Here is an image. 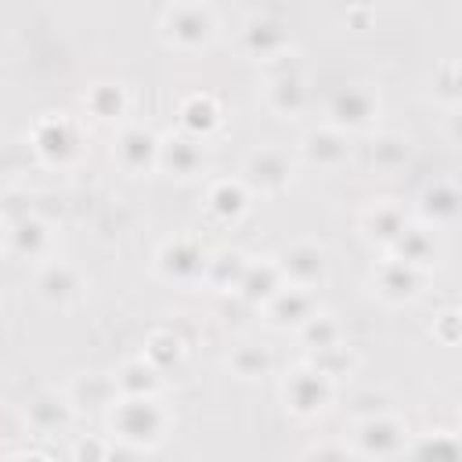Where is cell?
I'll use <instances>...</instances> for the list:
<instances>
[{
  "instance_id": "cell-1",
  "label": "cell",
  "mask_w": 462,
  "mask_h": 462,
  "mask_svg": "<svg viewBox=\"0 0 462 462\" xmlns=\"http://www.w3.org/2000/svg\"><path fill=\"white\" fill-rule=\"evenodd\" d=\"M162 426L166 415L155 397H119L112 408V433L123 444H137V448L155 444L162 437Z\"/></svg>"
},
{
  "instance_id": "cell-2",
  "label": "cell",
  "mask_w": 462,
  "mask_h": 462,
  "mask_svg": "<svg viewBox=\"0 0 462 462\" xmlns=\"http://www.w3.org/2000/svg\"><path fill=\"white\" fill-rule=\"evenodd\" d=\"M79 126L72 116L65 112H47L32 123L29 130V148L43 159V162H69L83 144H79Z\"/></svg>"
},
{
  "instance_id": "cell-3",
  "label": "cell",
  "mask_w": 462,
  "mask_h": 462,
  "mask_svg": "<svg viewBox=\"0 0 462 462\" xmlns=\"http://www.w3.org/2000/svg\"><path fill=\"white\" fill-rule=\"evenodd\" d=\"M213 29H217V18L206 4H170L162 11V36L184 51L209 43Z\"/></svg>"
},
{
  "instance_id": "cell-4",
  "label": "cell",
  "mask_w": 462,
  "mask_h": 462,
  "mask_svg": "<svg viewBox=\"0 0 462 462\" xmlns=\"http://www.w3.org/2000/svg\"><path fill=\"white\" fill-rule=\"evenodd\" d=\"M4 245L11 256H22V260H54L51 249H54V231L43 217L29 213L14 224H7V235H4Z\"/></svg>"
},
{
  "instance_id": "cell-5",
  "label": "cell",
  "mask_w": 462,
  "mask_h": 462,
  "mask_svg": "<svg viewBox=\"0 0 462 462\" xmlns=\"http://www.w3.org/2000/svg\"><path fill=\"white\" fill-rule=\"evenodd\" d=\"M292 177V162L282 148H256L245 166H242V184H249L253 191H282Z\"/></svg>"
},
{
  "instance_id": "cell-6",
  "label": "cell",
  "mask_w": 462,
  "mask_h": 462,
  "mask_svg": "<svg viewBox=\"0 0 462 462\" xmlns=\"http://www.w3.org/2000/svg\"><path fill=\"white\" fill-rule=\"evenodd\" d=\"M242 47L256 58V61H278L282 54H289V32L282 22H271L267 14H249L242 25Z\"/></svg>"
},
{
  "instance_id": "cell-7",
  "label": "cell",
  "mask_w": 462,
  "mask_h": 462,
  "mask_svg": "<svg viewBox=\"0 0 462 462\" xmlns=\"http://www.w3.org/2000/svg\"><path fill=\"white\" fill-rule=\"evenodd\" d=\"M332 393V379L321 375L314 365H300L289 379H285V401L292 411L300 415H310V411H321L325 401Z\"/></svg>"
},
{
  "instance_id": "cell-8",
  "label": "cell",
  "mask_w": 462,
  "mask_h": 462,
  "mask_svg": "<svg viewBox=\"0 0 462 462\" xmlns=\"http://www.w3.org/2000/svg\"><path fill=\"white\" fill-rule=\"evenodd\" d=\"M271 65H274V61H271ZM267 101H271V108L282 112V116H292V112H300V108L307 105V83H303V76L296 72L292 54H282V58H278V69H271Z\"/></svg>"
},
{
  "instance_id": "cell-9",
  "label": "cell",
  "mask_w": 462,
  "mask_h": 462,
  "mask_svg": "<svg viewBox=\"0 0 462 462\" xmlns=\"http://www.w3.org/2000/svg\"><path fill=\"white\" fill-rule=\"evenodd\" d=\"M79 274H76V267H69L65 260H47V263H40V271H36V296L43 300V303H51V307H65V303H72L76 296H79Z\"/></svg>"
},
{
  "instance_id": "cell-10",
  "label": "cell",
  "mask_w": 462,
  "mask_h": 462,
  "mask_svg": "<svg viewBox=\"0 0 462 462\" xmlns=\"http://www.w3.org/2000/svg\"><path fill=\"white\" fill-rule=\"evenodd\" d=\"M354 444H357L361 455L390 458V455L401 451L404 430H401V422H393V419H386V415H368V419L357 422V440H354Z\"/></svg>"
},
{
  "instance_id": "cell-11",
  "label": "cell",
  "mask_w": 462,
  "mask_h": 462,
  "mask_svg": "<svg viewBox=\"0 0 462 462\" xmlns=\"http://www.w3.org/2000/svg\"><path fill=\"white\" fill-rule=\"evenodd\" d=\"M278 267H282L285 285H296V289H314V285L325 278V253H321L318 245L300 242V245L285 249V256L278 260Z\"/></svg>"
},
{
  "instance_id": "cell-12",
  "label": "cell",
  "mask_w": 462,
  "mask_h": 462,
  "mask_svg": "<svg viewBox=\"0 0 462 462\" xmlns=\"http://www.w3.org/2000/svg\"><path fill=\"white\" fill-rule=\"evenodd\" d=\"M72 401H69V393H58V390H43V393H36L29 404H25V422L36 430V433H58V430H65L69 426V419H72Z\"/></svg>"
},
{
  "instance_id": "cell-13",
  "label": "cell",
  "mask_w": 462,
  "mask_h": 462,
  "mask_svg": "<svg viewBox=\"0 0 462 462\" xmlns=\"http://www.w3.org/2000/svg\"><path fill=\"white\" fill-rule=\"evenodd\" d=\"M65 393H69L72 408L97 411V408H116L119 383H116V375H105V372H83V375L72 379V386Z\"/></svg>"
},
{
  "instance_id": "cell-14",
  "label": "cell",
  "mask_w": 462,
  "mask_h": 462,
  "mask_svg": "<svg viewBox=\"0 0 462 462\" xmlns=\"http://www.w3.org/2000/svg\"><path fill=\"white\" fill-rule=\"evenodd\" d=\"M375 108H379V101H375L365 87H343V90L332 97V105H328L336 130H346V126L357 130V126H365V123L375 116Z\"/></svg>"
},
{
  "instance_id": "cell-15",
  "label": "cell",
  "mask_w": 462,
  "mask_h": 462,
  "mask_svg": "<svg viewBox=\"0 0 462 462\" xmlns=\"http://www.w3.org/2000/svg\"><path fill=\"white\" fill-rule=\"evenodd\" d=\"M206 263H209V256H206L191 238H177V242H170V245L162 249V256H159L162 274H170V278H177V282L206 278Z\"/></svg>"
},
{
  "instance_id": "cell-16",
  "label": "cell",
  "mask_w": 462,
  "mask_h": 462,
  "mask_svg": "<svg viewBox=\"0 0 462 462\" xmlns=\"http://www.w3.org/2000/svg\"><path fill=\"white\" fill-rule=\"evenodd\" d=\"M422 274H426V267L408 263V260L390 253L379 263V292L390 296V300H408V296H415L422 289Z\"/></svg>"
},
{
  "instance_id": "cell-17",
  "label": "cell",
  "mask_w": 462,
  "mask_h": 462,
  "mask_svg": "<svg viewBox=\"0 0 462 462\" xmlns=\"http://www.w3.org/2000/svg\"><path fill=\"white\" fill-rule=\"evenodd\" d=\"M346 155H350V141L336 126H321V130H310L303 137V159L314 162V166L328 170V166H339Z\"/></svg>"
},
{
  "instance_id": "cell-18",
  "label": "cell",
  "mask_w": 462,
  "mask_h": 462,
  "mask_svg": "<svg viewBox=\"0 0 462 462\" xmlns=\"http://www.w3.org/2000/svg\"><path fill=\"white\" fill-rule=\"evenodd\" d=\"M112 155H116L126 170H144V166L159 162V137H152V134L141 130V126H130V130L119 134Z\"/></svg>"
},
{
  "instance_id": "cell-19",
  "label": "cell",
  "mask_w": 462,
  "mask_h": 462,
  "mask_svg": "<svg viewBox=\"0 0 462 462\" xmlns=\"http://www.w3.org/2000/svg\"><path fill=\"white\" fill-rule=\"evenodd\" d=\"M267 310L278 325H307L318 310H314V296L310 289H296V285H282L271 300H267Z\"/></svg>"
},
{
  "instance_id": "cell-20",
  "label": "cell",
  "mask_w": 462,
  "mask_h": 462,
  "mask_svg": "<svg viewBox=\"0 0 462 462\" xmlns=\"http://www.w3.org/2000/svg\"><path fill=\"white\" fill-rule=\"evenodd\" d=\"M159 166L173 170L177 177H191L202 166V148L191 137H166L159 141Z\"/></svg>"
},
{
  "instance_id": "cell-21",
  "label": "cell",
  "mask_w": 462,
  "mask_h": 462,
  "mask_svg": "<svg viewBox=\"0 0 462 462\" xmlns=\"http://www.w3.org/2000/svg\"><path fill=\"white\" fill-rule=\"evenodd\" d=\"M365 227H368V238H379L383 245H393L408 231V217L397 206H375V209L365 213Z\"/></svg>"
},
{
  "instance_id": "cell-22",
  "label": "cell",
  "mask_w": 462,
  "mask_h": 462,
  "mask_svg": "<svg viewBox=\"0 0 462 462\" xmlns=\"http://www.w3.org/2000/svg\"><path fill=\"white\" fill-rule=\"evenodd\" d=\"M180 119H184L188 130L206 134V130L220 119V108H217V101H213L209 94H191V97L180 105Z\"/></svg>"
},
{
  "instance_id": "cell-23",
  "label": "cell",
  "mask_w": 462,
  "mask_h": 462,
  "mask_svg": "<svg viewBox=\"0 0 462 462\" xmlns=\"http://www.w3.org/2000/svg\"><path fill=\"white\" fill-rule=\"evenodd\" d=\"M83 101H87L90 116H97V119H116V116L123 112V105H126L123 87H116V83H97V87H90Z\"/></svg>"
},
{
  "instance_id": "cell-24",
  "label": "cell",
  "mask_w": 462,
  "mask_h": 462,
  "mask_svg": "<svg viewBox=\"0 0 462 462\" xmlns=\"http://www.w3.org/2000/svg\"><path fill=\"white\" fill-rule=\"evenodd\" d=\"M300 336H303L314 350H325V346H336V343H339V325H336L328 314H314L307 325H300Z\"/></svg>"
},
{
  "instance_id": "cell-25",
  "label": "cell",
  "mask_w": 462,
  "mask_h": 462,
  "mask_svg": "<svg viewBox=\"0 0 462 462\" xmlns=\"http://www.w3.org/2000/svg\"><path fill=\"white\" fill-rule=\"evenodd\" d=\"M209 206H213L220 217H238V213L245 209V191H242V184H231V180L217 184L213 195H209Z\"/></svg>"
},
{
  "instance_id": "cell-26",
  "label": "cell",
  "mask_w": 462,
  "mask_h": 462,
  "mask_svg": "<svg viewBox=\"0 0 462 462\" xmlns=\"http://www.w3.org/2000/svg\"><path fill=\"white\" fill-rule=\"evenodd\" d=\"M267 365H271L267 350H260V346H253V343H242V346L231 354V368H235L242 379H253V375H260Z\"/></svg>"
},
{
  "instance_id": "cell-27",
  "label": "cell",
  "mask_w": 462,
  "mask_h": 462,
  "mask_svg": "<svg viewBox=\"0 0 462 462\" xmlns=\"http://www.w3.org/2000/svg\"><path fill=\"white\" fill-rule=\"evenodd\" d=\"M422 202H426V209H430V213H437V217H451V213H458V195H455L448 184L426 188Z\"/></svg>"
},
{
  "instance_id": "cell-28",
  "label": "cell",
  "mask_w": 462,
  "mask_h": 462,
  "mask_svg": "<svg viewBox=\"0 0 462 462\" xmlns=\"http://www.w3.org/2000/svg\"><path fill=\"white\" fill-rule=\"evenodd\" d=\"M108 448L105 437H79L72 444V462H108Z\"/></svg>"
},
{
  "instance_id": "cell-29",
  "label": "cell",
  "mask_w": 462,
  "mask_h": 462,
  "mask_svg": "<svg viewBox=\"0 0 462 462\" xmlns=\"http://www.w3.org/2000/svg\"><path fill=\"white\" fill-rule=\"evenodd\" d=\"M307 462H357V455L346 444H321L307 455Z\"/></svg>"
},
{
  "instance_id": "cell-30",
  "label": "cell",
  "mask_w": 462,
  "mask_h": 462,
  "mask_svg": "<svg viewBox=\"0 0 462 462\" xmlns=\"http://www.w3.org/2000/svg\"><path fill=\"white\" fill-rule=\"evenodd\" d=\"M108 462H144V448L116 440V444L108 448Z\"/></svg>"
},
{
  "instance_id": "cell-31",
  "label": "cell",
  "mask_w": 462,
  "mask_h": 462,
  "mask_svg": "<svg viewBox=\"0 0 462 462\" xmlns=\"http://www.w3.org/2000/svg\"><path fill=\"white\" fill-rule=\"evenodd\" d=\"M7 462H51V458H47V455H40V451H29V448H25V451H18V455H11Z\"/></svg>"
},
{
  "instance_id": "cell-32",
  "label": "cell",
  "mask_w": 462,
  "mask_h": 462,
  "mask_svg": "<svg viewBox=\"0 0 462 462\" xmlns=\"http://www.w3.org/2000/svg\"><path fill=\"white\" fill-rule=\"evenodd\" d=\"M451 134H455V137H462V108L451 116Z\"/></svg>"
}]
</instances>
